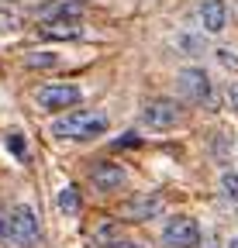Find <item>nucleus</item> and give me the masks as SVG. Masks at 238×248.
Returning <instances> with one entry per match:
<instances>
[{"label": "nucleus", "mask_w": 238, "mask_h": 248, "mask_svg": "<svg viewBox=\"0 0 238 248\" xmlns=\"http://www.w3.org/2000/svg\"><path fill=\"white\" fill-rule=\"evenodd\" d=\"M59 62H63V59H59L55 52H32V55H24L28 69H55Z\"/></svg>", "instance_id": "obj_12"}, {"label": "nucleus", "mask_w": 238, "mask_h": 248, "mask_svg": "<svg viewBox=\"0 0 238 248\" xmlns=\"http://www.w3.org/2000/svg\"><path fill=\"white\" fill-rule=\"evenodd\" d=\"M224 248H238V238H231V241H228V245H224Z\"/></svg>", "instance_id": "obj_23"}, {"label": "nucleus", "mask_w": 238, "mask_h": 248, "mask_svg": "<svg viewBox=\"0 0 238 248\" xmlns=\"http://www.w3.org/2000/svg\"><path fill=\"white\" fill-rule=\"evenodd\" d=\"M200 24L207 35H221L224 24H228V7L224 0H204L200 4Z\"/></svg>", "instance_id": "obj_10"}, {"label": "nucleus", "mask_w": 238, "mask_h": 248, "mask_svg": "<svg viewBox=\"0 0 238 248\" xmlns=\"http://www.w3.org/2000/svg\"><path fill=\"white\" fill-rule=\"evenodd\" d=\"M180 45H183L187 52H200V38H190V35H183V38H180Z\"/></svg>", "instance_id": "obj_20"}, {"label": "nucleus", "mask_w": 238, "mask_h": 248, "mask_svg": "<svg viewBox=\"0 0 238 248\" xmlns=\"http://www.w3.org/2000/svg\"><path fill=\"white\" fill-rule=\"evenodd\" d=\"M0 245H11V210L0 207Z\"/></svg>", "instance_id": "obj_17"}, {"label": "nucleus", "mask_w": 238, "mask_h": 248, "mask_svg": "<svg viewBox=\"0 0 238 248\" xmlns=\"http://www.w3.org/2000/svg\"><path fill=\"white\" fill-rule=\"evenodd\" d=\"M90 183L97 186L100 193H114V190H121V186L128 183V176H125V169H121V166H114V162H100V166H94Z\"/></svg>", "instance_id": "obj_9"}, {"label": "nucleus", "mask_w": 238, "mask_h": 248, "mask_svg": "<svg viewBox=\"0 0 238 248\" xmlns=\"http://www.w3.org/2000/svg\"><path fill=\"white\" fill-rule=\"evenodd\" d=\"M7 145H11V152L17 155L21 162H28V145L21 141V135H7Z\"/></svg>", "instance_id": "obj_18"}, {"label": "nucleus", "mask_w": 238, "mask_h": 248, "mask_svg": "<svg viewBox=\"0 0 238 248\" xmlns=\"http://www.w3.org/2000/svg\"><path fill=\"white\" fill-rule=\"evenodd\" d=\"M35 100L45 110H69L83 100V90L73 86V83H45V86L35 90Z\"/></svg>", "instance_id": "obj_4"}, {"label": "nucleus", "mask_w": 238, "mask_h": 248, "mask_svg": "<svg viewBox=\"0 0 238 248\" xmlns=\"http://www.w3.org/2000/svg\"><path fill=\"white\" fill-rule=\"evenodd\" d=\"M42 241V228L32 207H11V248H35Z\"/></svg>", "instance_id": "obj_2"}, {"label": "nucleus", "mask_w": 238, "mask_h": 248, "mask_svg": "<svg viewBox=\"0 0 238 248\" xmlns=\"http://www.w3.org/2000/svg\"><path fill=\"white\" fill-rule=\"evenodd\" d=\"M162 241L169 248H197L200 245V224L193 217H187V214H176L162 228Z\"/></svg>", "instance_id": "obj_5"}, {"label": "nucleus", "mask_w": 238, "mask_h": 248, "mask_svg": "<svg viewBox=\"0 0 238 248\" xmlns=\"http://www.w3.org/2000/svg\"><path fill=\"white\" fill-rule=\"evenodd\" d=\"M224 97H228V107H231V110H238V83H231V86H228Z\"/></svg>", "instance_id": "obj_19"}, {"label": "nucleus", "mask_w": 238, "mask_h": 248, "mask_svg": "<svg viewBox=\"0 0 238 248\" xmlns=\"http://www.w3.org/2000/svg\"><path fill=\"white\" fill-rule=\"evenodd\" d=\"M59 210H63L66 217H76L79 214V193L73 190V186H66V190L59 193Z\"/></svg>", "instance_id": "obj_13"}, {"label": "nucleus", "mask_w": 238, "mask_h": 248, "mask_svg": "<svg viewBox=\"0 0 238 248\" xmlns=\"http://www.w3.org/2000/svg\"><path fill=\"white\" fill-rule=\"evenodd\" d=\"M117 145H138V135L128 131V135H121V141H117Z\"/></svg>", "instance_id": "obj_21"}, {"label": "nucleus", "mask_w": 238, "mask_h": 248, "mask_svg": "<svg viewBox=\"0 0 238 248\" xmlns=\"http://www.w3.org/2000/svg\"><path fill=\"white\" fill-rule=\"evenodd\" d=\"M214 55H218V62H221L224 69H238V52L235 48H218Z\"/></svg>", "instance_id": "obj_16"}, {"label": "nucleus", "mask_w": 238, "mask_h": 248, "mask_svg": "<svg viewBox=\"0 0 238 248\" xmlns=\"http://www.w3.org/2000/svg\"><path fill=\"white\" fill-rule=\"evenodd\" d=\"M176 86H180V93H183L190 104L214 107V86H211V79H207L204 69H197V66L180 69V76H176Z\"/></svg>", "instance_id": "obj_3"}, {"label": "nucleus", "mask_w": 238, "mask_h": 248, "mask_svg": "<svg viewBox=\"0 0 238 248\" xmlns=\"http://www.w3.org/2000/svg\"><path fill=\"white\" fill-rule=\"evenodd\" d=\"M94 238H97L100 245H107V248H111V245H117V241H121V231H117L114 224H100Z\"/></svg>", "instance_id": "obj_15"}, {"label": "nucleus", "mask_w": 238, "mask_h": 248, "mask_svg": "<svg viewBox=\"0 0 238 248\" xmlns=\"http://www.w3.org/2000/svg\"><path fill=\"white\" fill-rule=\"evenodd\" d=\"M111 248H142V245H135V241H117V245H111Z\"/></svg>", "instance_id": "obj_22"}, {"label": "nucleus", "mask_w": 238, "mask_h": 248, "mask_svg": "<svg viewBox=\"0 0 238 248\" xmlns=\"http://www.w3.org/2000/svg\"><path fill=\"white\" fill-rule=\"evenodd\" d=\"M142 121L152 131H169V128H176V124L183 121V110H180L176 100H166V97L162 100H148L145 110H142Z\"/></svg>", "instance_id": "obj_7"}, {"label": "nucleus", "mask_w": 238, "mask_h": 248, "mask_svg": "<svg viewBox=\"0 0 238 248\" xmlns=\"http://www.w3.org/2000/svg\"><path fill=\"white\" fill-rule=\"evenodd\" d=\"M79 11H83V0H52V4L38 7V21H48V17H79Z\"/></svg>", "instance_id": "obj_11"}, {"label": "nucleus", "mask_w": 238, "mask_h": 248, "mask_svg": "<svg viewBox=\"0 0 238 248\" xmlns=\"http://www.w3.org/2000/svg\"><path fill=\"white\" fill-rule=\"evenodd\" d=\"M162 214H166V200L156 197V193H138V197L121 203V217H125V221H138V224L159 221Z\"/></svg>", "instance_id": "obj_6"}, {"label": "nucleus", "mask_w": 238, "mask_h": 248, "mask_svg": "<svg viewBox=\"0 0 238 248\" xmlns=\"http://www.w3.org/2000/svg\"><path fill=\"white\" fill-rule=\"evenodd\" d=\"M107 114L100 110H73L66 117L52 121V135L55 138H66V141H90V138H100L107 131Z\"/></svg>", "instance_id": "obj_1"}, {"label": "nucleus", "mask_w": 238, "mask_h": 248, "mask_svg": "<svg viewBox=\"0 0 238 248\" xmlns=\"http://www.w3.org/2000/svg\"><path fill=\"white\" fill-rule=\"evenodd\" d=\"M38 35L48 42H76L83 38V24L79 17H48V21H38Z\"/></svg>", "instance_id": "obj_8"}, {"label": "nucleus", "mask_w": 238, "mask_h": 248, "mask_svg": "<svg viewBox=\"0 0 238 248\" xmlns=\"http://www.w3.org/2000/svg\"><path fill=\"white\" fill-rule=\"evenodd\" d=\"M221 193H224L231 203H238V172H224V176H221Z\"/></svg>", "instance_id": "obj_14"}]
</instances>
